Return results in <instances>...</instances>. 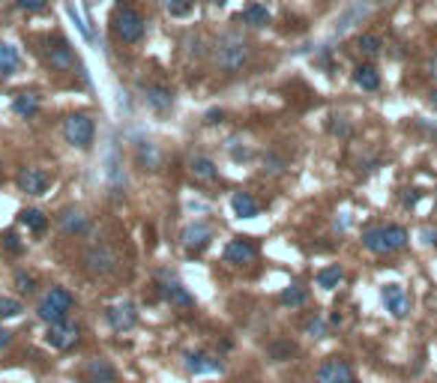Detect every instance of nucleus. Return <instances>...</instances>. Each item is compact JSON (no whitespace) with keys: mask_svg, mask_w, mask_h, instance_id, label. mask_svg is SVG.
<instances>
[{"mask_svg":"<svg viewBox=\"0 0 437 383\" xmlns=\"http://www.w3.org/2000/svg\"><path fill=\"white\" fill-rule=\"evenodd\" d=\"M249 57H252V48L246 42L243 36L237 34H225L219 39L216 45V66L222 72H228V75H237V72H243L249 66Z\"/></svg>","mask_w":437,"mask_h":383,"instance_id":"f257e3e1","label":"nucleus"},{"mask_svg":"<svg viewBox=\"0 0 437 383\" xmlns=\"http://www.w3.org/2000/svg\"><path fill=\"white\" fill-rule=\"evenodd\" d=\"M362 246L375 255H392L408 246V231L401 225H383V227H372V231L362 234Z\"/></svg>","mask_w":437,"mask_h":383,"instance_id":"f03ea898","label":"nucleus"},{"mask_svg":"<svg viewBox=\"0 0 437 383\" xmlns=\"http://www.w3.org/2000/svg\"><path fill=\"white\" fill-rule=\"evenodd\" d=\"M111 30L123 45L141 42L144 39V15L138 10H132V6H117V12H114V18H111Z\"/></svg>","mask_w":437,"mask_h":383,"instance_id":"7ed1b4c3","label":"nucleus"},{"mask_svg":"<svg viewBox=\"0 0 437 383\" xmlns=\"http://www.w3.org/2000/svg\"><path fill=\"white\" fill-rule=\"evenodd\" d=\"M81 264H84V270L93 275H111V273H117V267H120V255L108 246V243H93V246L84 249Z\"/></svg>","mask_w":437,"mask_h":383,"instance_id":"20e7f679","label":"nucleus"},{"mask_svg":"<svg viewBox=\"0 0 437 383\" xmlns=\"http://www.w3.org/2000/svg\"><path fill=\"white\" fill-rule=\"evenodd\" d=\"M93 135H96V126H93V120H90V114L78 111V114H69V117L63 120L66 144L78 147V150H87V147L93 144Z\"/></svg>","mask_w":437,"mask_h":383,"instance_id":"39448f33","label":"nucleus"},{"mask_svg":"<svg viewBox=\"0 0 437 383\" xmlns=\"http://www.w3.org/2000/svg\"><path fill=\"white\" fill-rule=\"evenodd\" d=\"M78 341H81V327H78V323H69V321L48 323V332H45V345L48 347L72 350V347H78Z\"/></svg>","mask_w":437,"mask_h":383,"instance_id":"423d86ee","label":"nucleus"},{"mask_svg":"<svg viewBox=\"0 0 437 383\" xmlns=\"http://www.w3.org/2000/svg\"><path fill=\"white\" fill-rule=\"evenodd\" d=\"M315 383H357V374H353L348 360L329 356V360L320 362V369L315 371Z\"/></svg>","mask_w":437,"mask_h":383,"instance_id":"0eeeda50","label":"nucleus"},{"mask_svg":"<svg viewBox=\"0 0 437 383\" xmlns=\"http://www.w3.org/2000/svg\"><path fill=\"white\" fill-rule=\"evenodd\" d=\"M15 183H19V189L27 192V195H45L48 186H51V174H48L45 168L30 165V168H21V171H19Z\"/></svg>","mask_w":437,"mask_h":383,"instance_id":"6e6552de","label":"nucleus"},{"mask_svg":"<svg viewBox=\"0 0 437 383\" xmlns=\"http://www.w3.org/2000/svg\"><path fill=\"white\" fill-rule=\"evenodd\" d=\"M159 293H162L165 303H171L174 308H192L195 306V297L174 279V275H162V279H159Z\"/></svg>","mask_w":437,"mask_h":383,"instance_id":"1a4fd4ad","label":"nucleus"},{"mask_svg":"<svg viewBox=\"0 0 437 383\" xmlns=\"http://www.w3.org/2000/svg\"><path fill=\"white\" fill-rule=\"evenodd\" d=\"M180 240H183V249L189 251V255H201V251L210 246V240H213V227L207 222H195V225L186 227Z\"/></svg>","mask_w":437,"mask_h":383,"instance_id":"9d476101","label":"nucleus"},{"mask_svg":"<svg viewBox=\"0 0 437 383\" xmlns=\"http://www.w3.org/2000/svg\"><path fill=\"white\" fill-rule=\"evenodd\" d=\"M105 321H108L111 330L126 332V330H132L138 323V312H135V306H132V303H117V306L105 308Z\"/></svg>","mask_w":437,"mask_h":383,"instance_id":"9b49d317","label":"nucleus"},{"mask_svg":"<svg viewBox=\"0 0 437 383\" xmlns=\"http://www.w3.org/2000/svg\"><path fill=\"white\" fill-rule=\"evenodd\" d=\"M381 297H383V306H386V312H392V317H408L410 312V297L405 291H401V284H386V288L381 291Z\"/></svg>","mask_w":437,"mask_h":383,"instance_id":"f8f14e48","label":"nucleus"},{"mask_svg":"<svg viewBox=\"0 0 437 383\" xmlns=\"http://www.w3.org/2000/svg\"><path fill=\"white\" fill-rule=\"evenodd\" d=\"M255 258H258V249H255V243L246 240V237H234L225 246V260H228V264L243 267V264H252Z\"/></svg>","mask_w":437,"mask_h":383,"instance_id":"ddd939ff","label":"nucleus"},{"mask_svg":"<svg viewBox=\"0 0 437 383\" xmlns=\"http://www.w3.org/2000/svg\"><path fill=\"white\" fill-rule=\"evenodd\" d=\"M57 222H60V231L66 234V237H84V234L90 231V219L81 213V210H63L60 216H57Z\"/></svg>","mask_w":437,"mask_h":383,"instance_id":"4468645a","label":"nucleus"},{"mask_svg":"<svg viewBox=\"0 0 437 383\" xmlns=\"http://www.w3.org/2000/svg\"><path fill=\"white\" fill-rule=\"evenodd\" d=\"M186 369L192 371V374H222V371H225V365H222L219 356L198 350V354H189L186 356Z\"/></svg>","mask_w":437,"mask_h":383,"instance_id":"2eb2a0df","label":"nucleus"},{"mask_svg":"<svg viewBox=\"0 0 437 383\" xmlns=\"http://www.w3.org/2000/svg\"><path fill=\"white\" fill-rule=\"evenodd\" d=\"M144 99L150 105L153 111H171V105H174V90L165 84H147L144 87Z\"/></svg>","mask_w":437,"mask_h":383,"instance_id":"dca6fc26","label":"nucleus"},{"mask_svg":"<svg viewBox=\"0 0 437 383\" xmlns=\"http://www.w3.org/2000/svg\"><path fill=\"white\" fill-rule=\"evenodd\" d=\"M48 63H51V69H57V72H69L75 66V57H72L69 45H66L60 36L54 39V48H48Z\"/></svg>","mask_w":437,"mask_h":383,"instance_id":"f3484780","label":"nucleus"},{"mask_svg":"<svg viewBox=\"0 0 437 383\" xmlns=\"http://www.w3.org/2000/svg\"><path fill=\"white\" fill-rule=\"evenodd\" d=\"M84 383H117V371L108 360H93L84 369Z\"/></svg>","mask_w":437,"mask_h":383,"instance_id":"a211bd4d","label":"nucleus"},{"mask_svg":"<svg viewBox=\"0 0 437 383\" xmlns=\"http://www.w3.org/2000/svg\"><path fill=\"white\" fill-rule=\"evenodd\" d=\"M189 171H192V177H195L198 183H213L219 177L216 162L207 159V156H195L192 162H189Z\"/></svg>","mask_w":437,"mask_h":383,"instance_id":"6ab92c4d","label":"nucleus"},{"mask_svg":"<svg viewBox=\"0 0 437 383\" xmlns=\"http://www.w3.org/2000/svg\"><path fill=\"white\" fill-rule=\"evenodd\" d=\"M135 159H138V165H141L144 171H159V165H162V153H159V147L150 144V141H141V144H138Z\"/></svg>","mask_w":437,"mask_h":383,"instance_id":"aec40b11","label":"nucleus"},{"mask_svg":"<svg viewBox=\"0 0 437 383\" xmlns=\"http://www.w3.org/2000/svg\"><path fill=\"white\" fill-rule=\"evenodd\" d=\"M353 81H357V87H362V90H368V93H375L377 87H381V75H377V69L372 63H359V66L353 69Z\"/></svg>","mask_w":437,"mask_h":383,"instance_id":"412c9836","label":"nucleus"},{"mask_svg":"<svg viewBox=\"0 0 437 383\" xmlns=\"http://www.w3.org/2000/svg\"><path fill=\"white\" fill-rule=\"evenodd\" d=\"M240 21L249 24V27H267L270 21H273V15H270V10L263 3H249L246 10L240 12Z\"/></svg>","mask_w":437,"mask_h":383,"instance_id":"4be33fe9","label":"nucleus"},{"mask_svg":"<svg viewBox=\"0 0 437 383\" xmlns=\"http://www.w3.org/2000/svg\"><path fill=\"white\" fill-rule=\"evenodd\" d=\"M231 207H234V213L240 219H255L258 216V201L252 198L249 192H234V198H231Z\"/></svg>","mask_w":437,"mask_h":383,"instance_id":"5701e85b","label":"nucleus"},{"mask_svg":"<svg viewBox=\"0 0 437 383\" xmlns=\"http://www.w3.org/2000/svg\"><path fill=\"white\" fill-rule=\"evenodd\" d=\"M36 314H39V321H45V323H60V321H66V317H69V312H66V308H60V306L54 303V299H48V297L39 299Z\"/></svg>","mask_w":437,"mask_h":383,"instance_id":"b1692460","label":"nucleus"},{"mask_svg":"<svg viewBox=\"0 0 437 383\" xmlns=\"http://www.w3.org/2000/svg\"><path fill=\"white\" fill-rule=\"evenodd\" d=\"M19 222L33 234H45L48 216L43 213V210H36V207H27V210H21V213H19Z\"/></svg>","mask_w":437,"mask_h":383,"instance_id":"393cba45","label":"nucleus"},{"mask_svg":"<svg viewBox=\"0 0 437 383\" xmlns=\"http://www.w3.org/2000/svg\"><path fill=\"white\" fill-rule=\"evenodd\" d=\"M12 111L19 114V117L27 120V117H33V114L39 111V99L33 93H15L12 96Z\"/></svg>","mask_w":437,"mask_h":383,"instance_id":"a878e982","label":"nucleus"},{"mask_svg":"<svg viewBox=\"0 0 437 383\" xmlns=\"http://www.w3.org/2000/svg\"><path fill=\"white\" fill-rule=\"evenodd\" d=\"M267 356L273 362H287L291 356H296V345H294V341H287V338H279V341H273V345L267 347Z\"/></svg>","mask_w":437,"mask_h":383,"instance_id":"bb28decb","label":"nucleus"},{"mask_svg":"<svg viewBox=\"0 0 437 383\" xmlns=\"http://www.w3.org/2000/svg\"><path fill=\"white\" fill-rule=\"evenodd\" d=\"M344 279V270L339 264H333V267H324V270L318 273V288H324V291H333V288H339V282Z\"/></svg>","mask_w":437,"mask_h":383,"instance_id":"cd10ccee","label":"nucleus"},{"mask_svg":"<svg viewBox=\"0 0 437 383\" xmlns=\"http://www.w3.org/2000/svg\"><path fill=\"white\" fill-rule=\"evenodd\" d=\"M21 66V57H19V51H15L12 45H0V72H3V75H12L15 69Z\"/></svg>","mask_w":437,"mask_h":383,"instance_id":"c85d7f7f","label":"nucleus"},{"mask_svg":"<svg viewBox=\"0 0 437 383\" xmlns=\"http://www.w3.org/2000/svg\"><path fill=\"white\" fill-rule=\"evenodd\" d=\"M306 299H309V291L303 288V284H291V288H285V291H282L279 303L294 308V306H306Z\"/></svg>","mask_w":437,"mask_h":383,"instance_id":"c756f323","label":"nucleus"},{"mask_svg":"<svg viewBox=\"0 0 437 383\" xmlns=\"http://www.w3.org/2000/svg\"><path fill=\"white\" fill-rule=\"evenodd\" d=\"M357 48H359V54H366V57H377L381 48H383V39L377 34H362L357 39Z\"/></svg>","mask_w":437,"mask_h":383,"instance_id":"7c9ffc66","label":"nucleus"},{"mask_svg":"<svg viewBox=\"0 0 437 383\" xmlns=\"http://www.w3.org/2000/svg\"><path fill=\"white\" fill-rule=\"evenodd\" d=\"M45 297L54 299V303L60 306V308H66V312H72V306H75V297H72V293L66 291V288H51V291L45 293Z\"/></svg>","mask_w":437,"mask_h":383,"instance_id":"2f4dec72","label":"nucleus"},{"mask_svg":"<svg viewBox=\"0 0 437 383\" xmlns=\"http://www.w3.org/2000/svg\"><path fill=\"white\" fill-rule=\"evenodd\" d=\"M21 312H24V303H21V299L0 297V321H3V317H19Z\"/></svg>","mask_w":437,"mask_h":383,"instance_id":"473e14b6","label":"nucleus"},{"mask_svg":"<svg viewBox=\"0 0 437 383\" xmlns=\"http://www.w3.org/2000/svg\"><path fill=\"white\" fill-rule=\"evenodd\" d=\"M165 10L171 18H186L192 12V0H165Z\"/></svg>","mask_w":437,"mask_h":383,"instance_id":"72a5a7b5","label":"nucleus"},{"mask_svg":"<svg viewBox=\"0 0 437 383\" xmlns=\"http://www.w3.org/2000/svg\"><path fill=\"white\" fill-rule=\"evenodd\" d=\"M15 288H19V293H27V297H30V293L33 291H36V275H30V273H15Z\"/></svg>","mask_w":437,"mask_h":383,"instance_id":"f704fd0d","label":"nucleus"},{"mask_svg":"<svg viewBox=\"0 0 437 383\" xmlns=\"http://www.w3.org/2000/svg\"><path fill=\"white\" fill-rule=\"evenodd\" d=\"M66 12H69V18L75 21V27L81 30V36H84V39H93V34H90V30H87V24H81V15L75 12V6H72V0H66Z\"/></svg>","mask_w":437,"mask_h":383,"instance_id":"c9c22d12","label":"nucleus"},{"mask_svg":"<svg viewBox=\"0 0 437 383\" xmlns=\"http://www.w3.org/2000/svg\"><path fill=\"white\" fill-rule=\"evenodd\" d=\"M306 332H309L311 338H324L327 336V323L320 321V317H311V321L306 323Z\"/></svg>","mask_w":437,"mask_h":383,"instance_id":"e433bc0d","label":"nucleus"},{"mask_svg":"<svg viewBox=\"0 0 437 383\" xmlns=\"http://www.w3.org/2000/svg\"><path fill=\"white\" fill-rule=\"evenodd\" d=\"M3 249H6V251H12V255H21V251H24V246H21L19 234H15V231H10V234H6V237H3Z\"/></svg>","mask_w":437,"mask_h":383,"instance_id":"4c0bfd02","label":"nucleus"},{"mask_svg":"<svg viewBox=\"0 0 437 383\" xmlns=\"http://www.w3.org/2000/svg\"><path fill=\"white\" fill-rule=\"evenodd\" d=\"M45 6H48V0H19L21 12H43Z\"/></svg>","mask_w":437,"mask_h":383,"instance_id":"58836bf2","label":"nucleus"},{"mask_svg":"<svg viewBox=\"0 0 437 383\" xmlns=\"http://www.w3.org/2000/svg\"><path fill=\"white\" fill-rule=\"evenodd\" d=\"M12 345V332L6 327H0V347H10Z\"/></svg>","mask_w":437,"mask_h":383,"instance_id":"ea45409f","label":"nucleus"},{"mask_svg":"<svg viewBox=\"0 0 437 383\" xmlns=\"http://www.w3.org/2000/svg\"><path fill=\"white\" fill-rule=\"evenodd\" d=\"M416 201H419V192H416V189H408V192H405V207H414Z\"/></svg>","mask_w":437,"mask_h":383,"instance_id":"a19ab883","label":"nucleus"},{"mask_svg":"<svg viewBox=\"0 0 437 383\" xmlns=\"http://www.w3.org/2000/svg\"><path fill=\"white\" fill-rule=\"evenodd\" d=\"M423 240L428 243V246L437 249V231H428V227H425V231H423Z\"/></svg>","mask_w":437,"mask_h":383,"instance_id":"79ce46f5","label":"nucleus"},{"mask_svg":"<svg viewBox=\"0 0 437 383\" xmlns=\"http://www.w3.org/2000/svg\"><path fill=\"white\" fill-rule=\"evenodd\" d=\"M222 120V111H207V123H219Z\"/></svg>","mask_w":437,"mask_h":383,"instance_id":"37998d69","label":"nucleus"},{"mask_svg":"<svg viewBox=\"0 0 437 383\" xmlns=\"http://www.w3.org/2000/svg\"><path fill=\"white\" fill-rule=\"evenodd\" d=\"M428 72H432V75L437 78V51H434V57H432V60H428Z\"/></svg>","mask_w":437,"mask_h":383,"instance_id":"c03bdc74","label":"nucleus"},{"mask_svg":"<svg viewBox=\"0 0 437 383\" xmlns=\"http://www.w3.org/2000/svg\"><path fill=\"white\" fill-rule=\"evenodd\" d=\"M207 3H213V6H225L228 0H207Z\"/></svg>","mask_w":437,"mask_h":383,"instance_id":"a18cd8bd","label":"nucleus"},{"mask_svg":"<svg viewBox=\"0 0 437 383\" xmlns=\"http://www.w3.org/2000/svg\"><path fill=\"white\" fill-rule=\"evenodd\" d=\"M432 105H434V108H437V87H434V90H432Z\"/></svg>","mask_w":437,"mask_h":383,"instance_id":"49530a36","label":"nucleus"}]
</instances>
